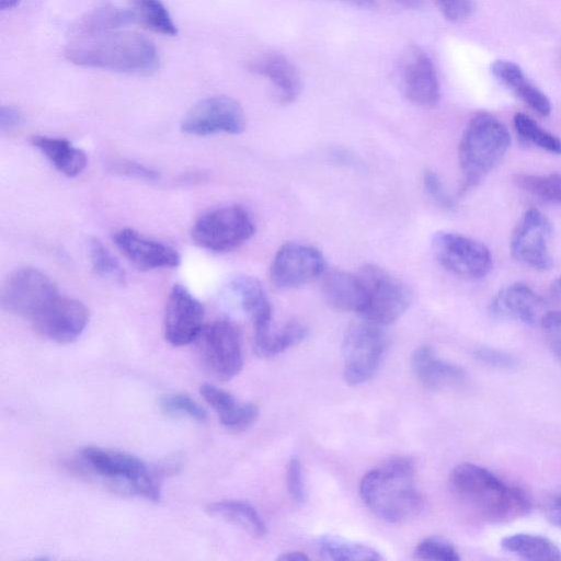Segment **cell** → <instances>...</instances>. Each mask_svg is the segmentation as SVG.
<instances>
[{
	"instance_id": "1",
	"label": "cell",
	"mask_w": 561,
	"mask_h": 561,
	"mask_svg": "<svg viewBox=\"0 0 561 561\" xmlns=\"http://www.w3.org/2000/svg\"><path fill=\"white\" fill-rule=\"evenodd\" d=\"M449 488L460 504L492 524L520 518L531 507V500L524 489L472 462L459 463L451 470Z\"/></svg>"
},
{
	"instance_id": "2",
	"label": "cell",
	"mask_w": 561,
	"mask_h": 561,
	"mask_svg": "<svg viewBox=\"0 0 561 561\" xmlns=\"http://www.w3.org/2000/svg\"><path fill=\"white\" fill-rule=\"evenodd\" d=\"M65 57L77 66L128 75H150L159 68V54L153 42L129 31L75 37L67 45Z\"/></svg>"
},
{
	"instance_id": "3",
	"label": "cell",
	"mask_w": 561,
	"mask_h": 561,
	"mask_svg": "<svg viewBox=\"0 0 561 561\" xmlns=\"http://www.w3.org/2000/svg\"><path fill=\"white\" fill-rule=\"evenodd\" d=\"M366 506L380 519L398 524L419 514L422 496L415 468L405 457H394L368 471L359 483Z\"/></svg>"
},
{
	"instance_id": "4",
	"label": "cell",
	"mask_w": 561,
	"mask_h": 561,
	"mask_svg": "<svg viewBox=\"0 0 561 561\" xmlns=\"http://www.w3.org/2000/svg\"><path fill=\"white\" fill-rule=\"evenodd\" d=\"M510 145V131L497 117L486 112L474 114L458 147L461 172L459 194L479 185L502 160Z\"/></svg>"
},
{
	"instance_id": "5",
	"label": "cell",
	"mask_w": 561,
	"mask_h": 561,
	"mask_svg": "<svg viewBox=\"0 0 561 561\" xmlns=\"http://www.w3.org/2000/svg\"><path fill=\"white\" fill-rule=\"evenodd\" d=\"M83 465L94 474L125 483L127 490L149 501L158 502L161 488L156 472L138 457L127 453L88 446L80 450Z\"/></svg>"
},
{
	"instance_id": "6",
	"label": "cell",
	"mask_w": 561,
	"mask_h": 561,
	"mask_svg": "<svg viewBox=\"0 0 561 561\" xmlns=\"http://www.w3.org/2000/svg\"><path fill=\"white\" fill-rule=\"evenodd\" d=\"M383 328L360 318L346 329L342 357L343 377L348 385L365 383L379 369L388 346Z\"/></svg>"
},
{
	"instance_id": "7",
	"label": "cell",
	"mask_w": 561,
	"mask_h": 561,
	"mask_svg": "<svg viewBox=\"0 0 561 561\" xmlns=\"http://www.w3.org/2000/svg\"><path fill=\"white\" fill-rule=\"evenodd\" d=\"M357 274L364 289L359 318L386 327L397 321L409 308L411 291L385 268L366 264Z\"/></svg>"
},
{
	"instance_id": "8",
	"label": "cell",
	"mask_w": 561,
	"mask_h": 561,
	"mask_svg": "<svg viewBox=\"0 0 561 561\" xmlns=\"http://www.w3.org/2000/svg\"><path fill=\"white\" fill-rule=\"evenodd\" d=\"M254 232L250 213L240 205H229L201 215L192 227L191 237L199 248L219 253L239 248Z\"/></svg>"
},
{
	"instance_id": "9",
	"label": "cell",
	"mask_w": 561,
	"mask_h": 561,
	"mask_svg": "<svg viewBox=\"0 0 561 561\" xmlns=\"http://www.w3.org/2000/svg\"><path fill=\"white\" fill-rule=\"evenodd\" d=\"M436 261L449 273L470 280L485 277L493 260L489 248L469 237L439 231L432 239Z\"/></svg>"
},
{
	"instance_id": "10",
	"label": "cell",
	"mask_w": 561,
	"mask_h": 561,
	"mask_svg": "<svg viewBox=\"0 0 561 561\" xmlns=\"http://www.w3.org/2000/svg\"><path fill=\"white\" fill-rule=\"evenodd\" d=\"M204 366L217 379L236 377L243 366L242 340L238 327L226 319L205 325L197 337Z\"/></svg>"
},
{
	"instance_id": "11",
	"label": "cell",
	"mask_w": 561,
	"mask_h": 561,
	"mask_svg": "<svg viewBox=\"0 0 561 561\" xmlns=\"http://www.w3.org/2000/svg\"><path fill=\"white\" fill-rule=\"evenodd\" d=\"M59 294L54 282L34 267H20L5 279L1 289V306L8 312L28 321Z\"/></svg>"
},
{
	"instance_id": "12",
	"label": "cell",
	"mask_w": 561,
	"mask_h": 561,
	"mask_svg": "<svg viewBox=\"0 0 561 561\" xmlns=\"http://www.w3.org/2000/svg\"><path fill=\"white\" fill-rule=\"evenodd\" d=\"M245 128V114L241 104L226 95H216L196 103L183 117L181 129L192 136L241 134Z\"/></svg>"
},
{
	"instance_id": "13",
	"label": "cell",
	"mask_w": 561,
	"mask_h": 561,
	"mask_svg": "<svg viewBox=\"0 0 561 561\" xmlns=\"http://www.w3.org/2000/svg\"><path fill=\"white\" fill-rule=\"evenodd\" d=\"M325 270V260L320 250L305 243L287 242L274 255L270 278L275 287L290 289L313 282Z\"/></svg>"
},
{
	"instance_id": "14",
	"label": "cell",
	"mask_w": 561,
	"mask_h": 561,
	"mask_svg": "<svg viewBox=\"0 0 561 561\" xmlns=\"http://www.w3.org/2000/svg\"><path fill=\"white\" fill-rule=\"evenodd\" d=\"M550 220L538 209L529 208L516 224L510 241L512 256L534 270L546 271L552 265L549 243Z\"/></svg>"
},
{
	"instance_id": "15",
	"label": "cell",
	"mask_w": 561,
	"mask_h": 561,
	"mask_svg": "<svg viewBox=\"0 0 561 561\" xmlns=\"http://www.w3.org/2000/svg\"><path fill=\"white\" fill-rule=\"evenodd\" d=\"M37 333L60 343L77 340L89 322V310L79 300L58 294L30 320Z\"/></svg>"
},
{
	"instance_id": "16",
	"label": "cell",
	"mask_w": 561,
	"mask_h": 561,
	"mask_svg": "<svg viewBox=\"0 0 561 561\" xmlns=\"http://www.w3.org/2000/svg\"><path fill=\"white\" fill-rule=\"evenodd\" d=\"M204 314L201 301L186 287L175 284L165 305V340L173 346H184L194 342L205 327Z\"/></svg>"
},
{
	"instance_id": "17",
	"label": "cell",
	"mask_w": 561,
	"mask_h": 561,
	"mask_svg": "<svg viewBox=\"0 0 561 561\" xmlns=\"http://www.w3.org/2000/svg\"><path fill=\"white\" fill-rule=\"evenodd\" d=\"M400 84L405 98L423 107L435 106L440 99L436 69L430 56L417 46H411L399 65Z\"/></svg>"
},
{
	"instance_id": "18",
	"label": "cell",
	"mask_w": 561,
	"mask_h": 561,
	"mask_svg": "<svg viewBox=\"0 0 561 561\" xmlns=\"http://www.w3.org/2000/svg\"><path fill=\"white\" fill-rule=\"evenodd\" d=\"M113 241L121 253L142 271L173 268L181 263V256L173 247L147 238L130 228L116 231Z\"/></svg>"
},
{
	"instance_id": "19",
	"label": "cell",
	"mask_w": 561,
	"mask_h": 561,
	"mask_svg": "<svg viewBox=\"0 0 561 561\" xmlns=\"http://www.w3.org/2000/svg\"><path fill=\"white\" fill-rule=\"evenodd\" d=\"M489 312L494 318L514 320L528 325L540 324L547 313L542 297L520 282L500 289L490 301Z\"/></svg>"
},
{
	"instance_id": "20",
	"label": "cell",
	"mask_w": 561,
	"mask_h": 561,
	"mask_svg": "<svg viewBox=\"0 0 561 561\" xmlns=\"http://www.w3.org/2000/svg\"><path fill=\"white\" fill-rule=\"evenodd\" d=\"M411 368L417 381L431 390L456 388L467 380V373L461 366L437 357L427 345L413 352Z\"/></svg>"
},
{
	"instance_id": "21",
	"label": "cell",
	"mask_w": 561,
	"mask_h": 561,
	"mask_svg": "<svg viewBox=\"0 0 561 561\" xmlns=\"http://www.w3.org/2000/svg\"><path fill=\"white\" fill-rule=\"evenodd\" d=\"M248 69L254 75L266 78L282 103H290L300 94V75L295 65L280 54L271 53L259 56L249 62Z\"/></svg>"
},
{
	"instance_id": "22",
	"label": "cell",
	"mask_w": 561,
	"mask_h": 561,
	"mask_svg": "<svg viewBox=\"0 0 561 561\" xmlns=\"http://www.w3.org/2000/svg\"><path fill=\"white\" fill-rule=\"evenodd\" d=\"M321 278V291L330 307L340 311L360 313L364 306V289L358 274L325 270Z\"/></svg>"
},
{
	"instance_id": "23",
	"label": "cell",
	"mask_w": 561,
	"mask_h": 561,
	"mask_svg": "<svg viewBox=\"0 0 561 561\" xmlns=\"http://www.w3.org/2000/svg\"><path fill=\"white\" fill-rule=\"evenodd\" d=\"M199 392L228 430L243 431L257 417L259 410L255 404L239 402L231 393L215 385L205 382L199 387Z\"/></svg>"
},
{
	"instance_id": "24",
	"label": "cell",
	"mask_w": 561,
	"mask_h": 561,
	"mask_svg": "<svg viewBox=\"0 0 561 561\" xmlns=\"http://www.w3.org/2000/svg\"><path fill=\"white\" fill-rule=\"evenodd\" d=\"M241 308L250 318L254 339L272 329V307L262 284L251 276H239L230 284Z\"/></svg>"
},
{
	"instance_id": "25",
	"label": "cell",
	"mask_w": 561,
	"mask_h": 561,
	"mask_svg": "<svg viewBox=\"0 0 561 561\" xmlns=\"http://www.w3.org/2000/svg\"><path fill=\"white\" fill-rule=\"evenodd\" d=\"M494 77L512 90L525 104L541 116L551 112V103L547 95L533 84L522 68L513 61L499 59L491 66Z\"/></svg>"
},
{
	"instance_id": "26",
	"label": "cell",
	"mask_w": 561,
	"mask_h": 561,
	"mask_svg": "<svg viewBox=\"0 0 561 561\" xmlns=\"http://www.w3.org/2000/svg\"><path fill=\"white\" fill-rule=\"evenodd\" d=\"M31 144L66 176H77L87 165L85 152L65 138L34 135Z\"/></svg>"
},
{
	"instance_id": "27",
	"label": "cell",
	"mask_w": 561,
	"mask_h": 561,
	"mask_svg": "<svg viewBox=\"0 0 561 561\" xmlns=\"http://www.w3.org/2000/svg\"><path fill=\"white\" fill-rule=\"evenodd\" d=\"M135 22L137 16L133 9L106 4L82 16L76 24L73 33L75 37L91 36L116 31Z\"/></svg>"
},
{
	"instance_id": "28",
	"label": "cell",
	"mask_w": 561,
	"mask_h": 561,
	"mask_svg": "<svg viewBox=\"0 0 561 561\" xmlns=\"http://www.w3.org/2000/svg\"><path fill=\"white\" fill-rule=\"evenodd\" d=\"M501 546L525 560L561 561V548L545 536L518 533L503 538Z\"/></svg>"
},
{
	"instance_id": "29",
	"label": "cell",
	"mask_w": 561,
	"mask_h": 561,
	"mask_svg": "<svg viewBox=\"0 0 561 561\" xmlns=\"http://www.w3.org/2000/svg\"><path fill=\"white\" fill-rule=\"evenodd\" d=\"M209 515L233 524L248 533L260 538L266 534L265 524L256 510L242 501H218L207 505Z\"/></svg>"
},
{
	"instance_id": "30",
	"label": "cell",
	"mask_w": 561,
	"mask_h": 561,
	"mask_svg": "<svg viewBox=\"0 0 561 561\" xmlns=\"http://www.w3.org/2000/svg\"><path fill=\"white\" fill-rule=\"evenodd\" d=\"M307 334L308 329L301 321L290 320L280 329H271L264 335L254 339V351L260 357H273L304 341Z\"/></svg>"
},
{
	"instance_id": "31",
	"label": "cell",
	"mask_w": 561,
	"mask_h": 561,
	"mask_svg": "<svg viewBox=\"0 0 561 561\" xmlns=\"http://www.w3.org/2000/svg\"><path fill=\"white\" fill-rule=\"evenodd\" d=\"M322 559L333 561H379L382 556L375 548L335 536H322L317 541Z\"/></svg>"
},
{
	"instance_id": "32",
	"label": "cell",
	"mask_w": 561,
	"mask_h": 561,
	"mask_svg": "<svg viewBox=\"0 0 561 561\" xmlns=\"http://www.w3.org/2000/svg\"><path fill=\"white\" fill-rule=\"evenodd\" d=\"M137 21L147 28L167 36H175L178 27L162 0H129Z\"/></svg>"
},
{
	"instance_id": "33",
	"label": "cell",
	"mask_w": 561,
	"mask_h": 561,
	"mask_svg": "<svg viewBox=\"0 0 561 561\" xmlns=\"http://www.w3.org/2000/svg\"><path fill=\"white\" fill-rule=\"evenodd\" d=\"M522 191L546 202L561 204V174L547 175L519 173L514 178Z\"/></svg>"
},
{
	"instance_id": "34",
	"label": "cell",
	"mask_w": 561,
	"mask_h": 561,
	"mask_svg": "<svg viewBox=\"0 0 561 561\" xmlns=\"http://www.w3.org/2000/svg\"><path fill=\"white\" fill-rule=\"evenodd\" d=\"M516 133L524 140L554 154H561V139L543 129L531 117L516 113L513 118Z\"/></svg>"
},
{
	"instance_id": "35",
	"label": "cell",
	"mask_w": 561,
	"mask_h": 561,
	"mask_svg": "<svg viewBox=\"0 0 561 561\" xmlns=\"http://www.w3.org/2000/svg\"><path fill=\"white\" fill-rule=\"evenodd\" d=\"M89 256L94 272L118 285L126 283V273L118 260L96 238L89 240Z\"/></svg>"
},
{
	"instance_id": "36",
	"label": "cell",
	"mask_w": 561,
	"mask_h": 561,
	"mask_svg": "<svg viewBox=\"0 0 561 561\" xmlns=\"http://www.w3.org/2000/svg\"><path fill=\"white\" fill-rule=\"evenodd\" d=\"M414 557L430 561H458L457 549L448 540L432 536L422 539L414 549Z\"/></svg>"
},
{
	"instance_id": "37",
	"label": "cell",
	"mask_w": 561,
	"mask_h": 561,
	"mask_svg": "<svg viewBox=\"0 0 561 561\" xmlns=\"http://www.w3.org/2000/svg\"><path fill=\"white\" fill-rule=\"evenodd\" d=\"M160 408L168 414L185 415L197 422H204L207 413L202 405L187 394L174 393L160 400Z\"/></svg>"
},
{
	"instance_id": "38",
	"label": "cell",
	"mask_w": 561,
	"mask_h": 561,
	"mask_svg": "<svg viewBox=\"0 0 561 561\" xmlns=\"http://www.w3.org/2000/svg\"><path fill=\"white\" fill-rule=\"evenodd\" d=\"M540 327L550 351L561 363V310L547 311Z\"/></svg>"
},
{
	"instance_id": "39",
	"label": "cell",
	"mask_w": 561,
	"mask_h": 561,
	"mask_svg": "<svg viewBox=\"0 0 561 561\" xmlns=\"http://www.w3.org/2000/svg\"><path fill=\"white\" fill-rule=\"evenodd\" d=\"M286 485L290 499L296 504H302L306 500V488L302 479L301 462L297 457H291L287 465Z\"/></svg>"
},
{
	"instance_id": "40",
	"label": "cell",
	"mask_w": 561,
	"mask_h": 561,
	"mask_svg": "<svg viewBox=\"0 0 561 561\" xmlns=\"http://www.w3.org/2000/svg\"><path fill=\"white\" fill-rule=\"evenodd\" d=\"M108 169L117 174L147 181H156L160 178L156 170L131 160H114L110 162Z\"/></svg>"
},
{
	"instance_id": "41",
	"label": "cell",
	"mask_w": 561,
	"mask_h": 561,
	"mask_svg": "<svg viewBox=\"0 0 561 561\" xmlns=\"http://www.w3.org/2000/svg\"><path fill=\"white\" fill-rule=\"evenodd\" d=\"M423 185L427 195L442 208L451 209L455 206L454 198L448 194L439 176L433 171H425Z\"/></svg>"
},
{
	"instance_id": "42",
	"label": "cell",
	"mask_w": 561,
	"mask_h": 561,
	"mask_svg": "<svg viewBox=\"0 0 561 561\" xmlns=\"http://www.w3.org/2000/svg\"><path fill=\"white\" fill-rule=\"evenodd\" d=\"M477 360L494 368H512L516 365L515 357L504 351L481 346L474 351Z\"/></svg>"
},
{
	"instance_id": "43",
	"label": "cell",
	"mask_w": 561,
	"mask_h": 561,
	"mask_svg": "<svg viewBox=\"0 0 561 561\" xmlns=\"http://www.w3.org/2000/svg\"><path fill=\"white\" fill-rule=\"evenodd\" d=\"M437 3L445 19L451 22L465 20L473 9L472 0H437Z\"/></svg>"
},
{
	"instance_id": "44",
	"label": "cell",
	"mask_w": 561,
	"mask_h": 561,
	"mask_svg": "<svg viewBox=\"0 0 561 561\" xmlns=\"http://www.w3.org/2000/svg\"><path fill=\"white\" fill-rule=\"evenodd\" d=\"M22 123V114L12 105H3L0 110V127L2 131H11Z\"/></svg>"
},
{
	"instance_id": "45",
	"label": "cell",
	"mask_w": 561,
	"mask_h": 561,
	"mask_svg": "<svg viewBox=\"0 0 561 561\" xmlns=\"http://www.w3.org/2000/svg\"><path fill=\"white\" fill-rule=\"evenodd\" d=\"M546 518L561 529V492L556 494L546 505Z\"/></svg>"
},
{
	"instance_id": "46",
	"label": "cell",
	"mask_w": 561,
	"mask_h": 561,
	"mask_svg": "<svg viewBox=\"0 0 561 561\" xmlns=\"http://www.w3.org/2000/svg\"><path fill=\"white\" fill-rule=\"evenodd\" d=\"M308 559L309 558L300 551H287L278 557V560L282 561H305Z\"/></svg>"
},
{
	"instance_id": "47",
	"label": "cell",
	"mask_w": 561,
	"mask_h": 561,
	"mask_svg": "<svg viewBox=\"0 0 561 561\" xmlns=\"http://www.w3.org/2000/svg\"><path fill=\"white\" fill-rule=\"evenodd\" d=\"M353 7L371 9L376 7V0H339Z\"/></svg>"
},
{
	"instance_id": "48",
	"label": "cell",
	"mask_w": 561,
	"mask_h": 561,
	"mask_svg": "<svg viewBox=\"0 0 561 561\" xmlns=\"http://www.w3.org/2000/svg\"><path fill=\"white\" fill-rule=\"evenodd\" d=\"M550 294L556 300L561 301V276L551 284Z\"/></svg>"
},
{
	"instance_id": "49",
	"label": "cell",
	"mask_w": 561,
	"mask_h": 561,
	"mask_svg": "<svg viewBox=\"0 0 561 561\" xmlns=\"http://www.w3.org/2000/svg\"><path fill=\"white\" fill-rule=\"evenodd\" d=\"M21 0H0V9L2 11L13 9L20 4Z\"/></svg>"
},
{
	"instance_id": "50",
	"label": "cell",
	"mask_w": 561,
	"mask_h": 561,
	"mask_svg": "<svg viewBox=\"0 0 561 561\" xmlns=\"http://www.w3.org/2000/svg\"><path fill=\"white\" fill-rule=\"evenodd\" d=\"M401 1H411V0H401Z\"/></svg>"
}]
</instances>
